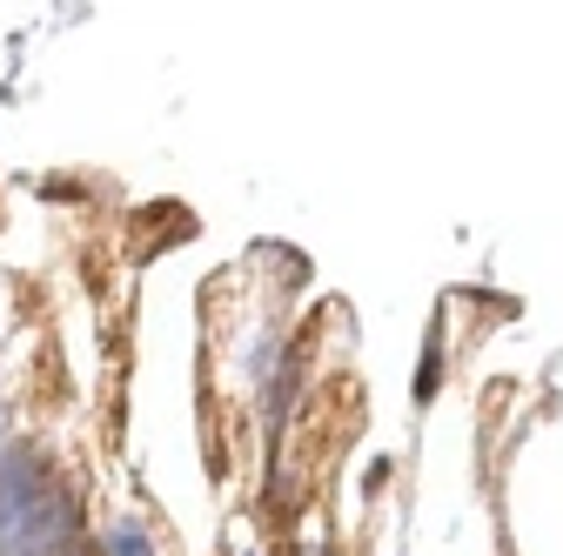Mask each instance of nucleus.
<instances>
[{
    "label": "nucleus",
    "mask_w": 563,
    "mask_h": 556,
    "mask_svg": "<svg viewBox=\"0 0 563 556\" xmlns=\"http://www.w3.org/2000/svg\"><path fill=\"white\" fill-rule=\"evenodd\" d=\"M229 556H268V549H255V543H229Z\"/></svg>",
    "instance_id": "4"
},
{
    "label": "nucleus",
    "mask_w": 563,
    "mask_h": 556,
    "mask_svg": "<svg viewBox=\"0 0 563 556\" xmlns=\"http://www.w3.org/2000/svg\"><path fill=\"white\" fill-rule=\"evenodd\" d=\"M101 556H162V530L148 516H108L101 536H95Z\"/></svg>",
    "instance_id": "2"
},
{
    "label": "nucleus",
    "mask_w": 563,
    "mask_h": 556,
    "mask_svg": "<svg viewBox=\"0 0 563 556\" xmlns=\"http://www.w3.org/2000/svg\"><path fill=\"white\" fill-rule=\"evenodd\" d=\"M383 482H389V456H376V463L363 469V490H383Z\"/></svg>",
    "instance_id": "3"
},
{
    "label": "nucleus",
    "mask_w": 563,
    "mask_h": 556,
    "mask_svg": "<svg viewBox=\"0 0 563 556\" xmlns=\"http://www.w3.org/2000/svg\"><path fill=\"white\" fill-rule=\"evenodd\" d=\"M443 369H450V329H443V315L422 329V349H416V376H409V402L416 409H430L437 396H443Z\"/></svg>",
    "instance_id": "1"
}]
</instances>
